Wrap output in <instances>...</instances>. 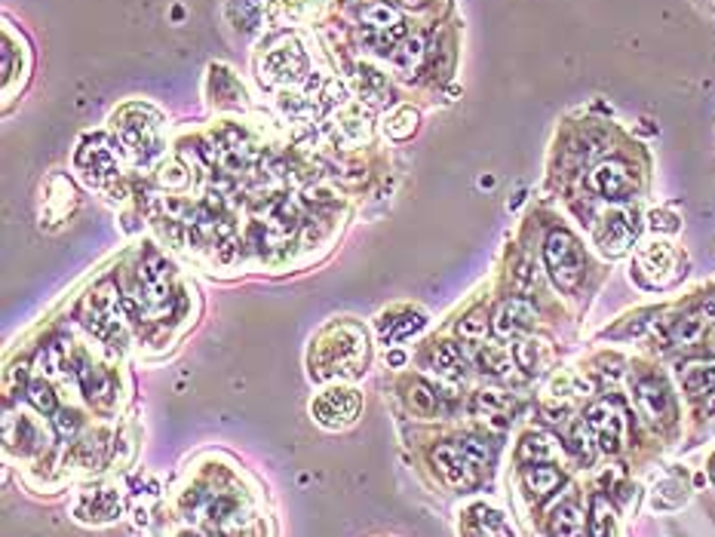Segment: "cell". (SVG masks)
<instances>
[{
    "label": "cell",
    "instance_id": "23",
    "mask_svg": "<svg viewBox=\"0 0 715 537\" xmlns=\"http://www.w3.org/2000/svg\"><path fill=\"white\" fill-rule=\"evenodd\" d=\"M684 501H688V482H684V476L669 473L654 486V495H651L654 510H675V506H682Z\"/></svg>",
    "mask_w": 715,
    "mask_h": 537
},
{
    "label": "cell",
    "instance_id": "5",
    "mask_svg": "<svg viewBox=\"0 0 715 537\" xmlns=\"http://www.w3.org/2000/svg\"><path fill=\"white\" fill-rule=\"evenodd\" d=\"M633 393H636L638 412L648 418V423H654V427H673L679 412H675V396L664 378L651 375V372L638 375L633 384Z\"/></svg>",
    "mask_w": 715,
    "mask_h": 537
},
{
    "label": "cell",
    "instance_id": "26",
    "mask_svg": "<svg viewBox=\"0 0 715 537\" xmlns=\"http://www.w3.org/2000/svg\"><path fill=\"white\" fill-rule=\"evenodd\" d=\"M261 13H264V0H231L227 4V19L243 34H252L261 25Z\"/></svg>",
    "mask_w": 715,
    "mask_h": 537
},
{
    "label": "cell",
    "instance_id": "12",
    "mask_svg": "<svg viewBox=\"0 0 715 537\" xmlns=\"http://www.w3.org/2000/svg\"><path fill=\"white\" fill-rule=\"evenodd\" d=\"M307 71V56L298 50V43H283V47L270 50L261 62V80L277 86V83H295Z\"/></svg>",
    "mask_w": 715,
    "mask_h": 537
},
{
    "label": "cell",
    "instance_id": "14",
    "mask_svg": "<svg viewBox=\"0 0 715 537\" xmlns=\"http://www.w3.org/2000/svg\"><path fill=\"white\" fill-rule=\"evenodd\" d=\"M537 320V310L528 298H507L500 301V307L494 310L491 329L498 338H519L525 335Z\"/></svg>",
    "mask_w": 715,
    "mask_h": 537
},
{
    "label": "cell",
    "instance_id": "42",
    "mask_svg": "<svg viewBox=\"0 0 715 537\" xmlns=\"http://www.w3.org/2000/svg\"><path fill=\"white\" fill-rule=\"evenodd\" d=\"M397 4H402V6H412V10H424V6H427L430 0H397Z\"/></svg>",
    "mask_w": 715,
    "mask_h": 537
},
{
    "label": "cell",
    "instance_id": "28",
    "mask_svg": "<svg viewBox=\"0 0 715 537\" xmlns=\"http://www.w3.org/2000/svg\"><path fill=\"white\" fill-rule=\"evenodd\" d=\"M587 537H618V522H614L611 506L602 495L592 497V513H590V534Z\"/></svg>",
    "mask_w": 715,
    "mask_h": 537
},
{
    "label": "cell",
    "instance_id": "29",
    "mask_svg": "<svg viewBox=\"0 0 715 537\" xmlns=\"http://www.w3.org/2000/svg\"><path fill=\"white\" fill-rule=\"evenodd\" d=\"M430 360H433V369H436L439 375H463V357H461L458 344L439 341L430 350Z\"/></svg>",
    "mask_w": 715,
    "mask_h": 537
},
{
    "label": "cell",
    "instance_id": "4",
    "mask_svg": "<svg viewBox=\"0 0 715 537\" xmlns=\"http://www.w3.org/2000/svg\"><path fill=\"white\" fill-rule=\"evenodd\" d=\"M544 261L559 292H574L577 286L583 283V277H587V255H583V246L577 243L574 233L565 228H556L546 233Z\"/></svg>",
    "mask_w": 715,
    "mask_h": 537
},
{
    "label": "cell",
    "instance_id": "43",
    "mask_svg": "<svg viewBox=\"0 0 715 537\" xmlns=\"http://www.w3.org/2000/svg\"><path fill=\"white\" fill-rule=\"evenodd\" d=\"M710 479H712V486H715V451H712V458H710Z\"/></svg>",
    "mask_w": 715,
    "mask_h": 537
},
{
    "label": "cell",
    "instance_id": "19",
    "mask_svg": "<svg viewBox=\"0 0 715 537\" xmlns=\"http://www.w3.org/2000/svg\"><path fill=\"white\" fill-rule=\"evenodd\" d=\"M470 412H473L479 421L504 430L509 423V414H513V399L500 390H479L473 396V403H470Z\"/></svg>",
    "mask_w": 715,
    "mask_h": 537
},
{
    "label": "cell",
    "instance_id": "38",
    "mask_svg": "<svg viewBox=\"0 0 715 537\" xmlns=\"http://www.w3.org/2000/svg\"><path fill=\"white\" fill-rule=\"evenodd\" d=\"M421 56H424V50H421V37H412V41H406L399 50H393V62H397L399 68L415 65Z\"/></svg>",
    "mask_w": 715,
    "mask_h": 537
},
{
    "label": "cell",
    "instance_id": "9",
    "mask_svg": "<svg viewBox=\"0 0 715 537\" xmlns=\"http://www.w3.org/2000/svg\"><path fill=\"white\" fill-rule=\"evenodd\" d=\"M360 22L366 25V41L375 43L378 52H393V43L406 34V22L390 4H366L360 10Z\"/></svg>",
    "mask_w": 715,
    "mask_h": 537
},
{
    "label": "cell",
    "instance_id": "44",
    "mask_svg": "<svg viewBox=\"0 0 715 537\" xmlns=\"http://www.w3.org/2000/svg\"><path fill=\"white\" fill-rule=\"evenodd\" d=\"M179 537H200V534H194V532H181Z\"/></svg>",
    "mask_w": 715,
    "mask_h": 537
},
{
    "label": "cell",
    "instance_id": "37",
    "mask_svg": "<svg viewBox=\"0 0 715 537\" xmlns=\"http://www.w3.org/2000/svg\"><path fill=\"white\" fill-rule=\"evenodd\" d=\"M648 228L654 233H675L682 228L679 224V218L673 215V212H666V209H654L651 215H648Z\"/></svg>",
    "mask_w": 715,
    "mask_h": 537
},
{
    "label": "cell",
    "instance_id": "25",
    "mask_svg": "<svg viewBox=\"0 0 715 537\" xmlns=\"http://www.w3.org/2000/svg\"><path fill=\"white\" fill-rule=\"evenodd\" d=\"M83 150L93 154V160L78 154V166L83 169V178H87L89 185H102L105 178L114 176V160H111L108 148H102V139H96V148H83Z\"/></svg>",
    "mask_w": 715,
    "mask_h": 537
},
{
    "label": "cell",
    "instance_id": "27",
    "mask_svg": "<svg viewBox=\"0 0 715 537\" xmlns=\"http://www.w3.org/2000/svg\"><path fill=\"white\" fill-rule=\"evenodd\" d=\"M556 455V445H553L550 436L544 433H525L522 442H519V460L525 467L531 464H546V460H553Z\"/></svg>",
    "mask_w": 715,
    "mask_h": 537
},
{
    "label": "cell",
    "instance_id": "34",
    "mask_svg": "<svg viewBox=\"0 0 715 537\" xmlns=\"http://www.w3.org/2000/svg\"><path fill=\"white\" fill-rule=\"evenodd\" d=\"M590 390H592V384L587 381V378L577 375V372L559 375L556 381H553V387H550V393H556V396H581V393H590Z\"/></svg>",
    "mask_w": 715,
    "mask_h": 537
},
{
    "label": "cell",
    "instance_id": "7",
    "mask_svg": "<svg viewBox=\"0 0 715 537\" xmlns=\"http://www.w3.org/2000/svg\"><path fill=\"white\" fill-rule=\"evenodd\" d=\"M144 114H148V108H142V105H133V108H126L124 114H120V135H124V145L133 150L135 160H148V157L157 154V145H160V117L154 114L144 123Z\"/></svg>",
    "mask_w": 715,
    "mask_h": 537
},
{
    "label": "cell",
    "instance_id": "17",
    "mask_svg": "<svg viewBox=\"0 0 715 537\" xmlns=\"http://www.w3.org/2000/svg\"><path fill=\"white\" fill-rule=\"evenodd\" d=\"M513 360L525 375H544L546 369L553 366V360H556V350H553V344L546 341V338L531 335V338H522V341L513 347Z\"/></svg>",
    "mask_w": 715,
    "mask_h": 537
},
{
    "label": "cell",
    "instance_id": "11",
    "mask_svg": "<svg viewBox=\"0 0 715 537\" xmlns=\"http://www.w3.org/2000/svg\"><path fill=\"white\" fill-rule=\"evenodd\" d=\"M636 237H638V215L629 209H620V212L605 215L602 228L596 233V243L608 259H620V255L633 246Z\"/></svg>",
    "mask_w": 715,
    "mask_h": 537
},
{
    "label": "cell",
    "instance_id": "33",
    "mask_svg": "<svg viewBox=\"0 0 715 537\" xmlns=\"http://www.w3.org/2000/svg\"><path fill=\"white\" fill-rule=\"evenodd\" d=\"M415 130H417V111L412 108H397L390 120H387V135L397 141H406Z\"/></svg>",
    "mask_w": 715,
    "mask_h": 537
},
{
    "label": "cell",
    "instance_id": "40",
    "mask_svg": "<svg viewBox=\"0 0 715 537\" xmlns=\"http://www.w3.org/2000/svg\"><path fill=\"white\" fill-rule=\"evenodd\" d=\"M461 335H463V338H482V335H485V320H482V314H470L467 320H461Z\"/></svg>",
    "mask_w": 715,
    "mask_h": 537
},
{
    "label": "cell",
    "instance_id": "41",
    "mask_svg": "<svg viewBox=\"0 0 715 537\" xmlns=\"http://www.w3.org/2000/svg\"><path fill=\"white\" fill-rule=\"evenodd\" d=\"M41 362L43 366H47V372L52 375V372H59V369H62V344H50L47 347V357H41Z\"/></svg>",
    "mask_w": 715,
    "mask_h": 537
},
{
    "label": "cell",
    "instance_id": "2",
    "mask_svg": "<svg viewBox=\"0 0 715 537\" xmlns=\"http://www.w3.org/2000/svg\"><path fill=\"white\" fill-rule=\"evenodd\" d=\"M433 464H436L439 476H443L448 486L463 488L482 479V473L491 464V449L482 440H476V436L452 440L433 449Z\"/></svg>",
    "mask_w": 715,
    "mask_h": 537
},
{
    "label": "cell",
    "instance_id": "16",
    "mask_svg": "<svg viewBox=\"0 0 715 537\" xmlns=\"http://www.w3.org/2000/svg\"><path fill=\"white\" fill-rule=\"evenodd\" d=\"M424 326H427V316H424L421 310L399 307V310H393V314H384L381 320H378V335H381L384 344H397V341H406V338H412L415 332H421Z\"/></svg>",
    "mask_w": 715,
    "mask_h": 537
},
{
    "label": "cell",
    "instance_id": "21",
    "mask_svg": "<svg viewBox=\"0 0 715 537\" xmlns=\"http://www.w3.org/2000/svg\"><path fill=\"white\" fill-rule=\"evenodd\" d=\"M500 525H504L500 513L491 510V506H485V504H473L470 510H463V516H461V534L463 537H491Z\"/></svg>",
    "mask_w": 715,
    "mask_h": 537
},
{
    "label": "cell",
    "instance_id": "24",
    "mask_svg": "<svg viewBox=\"0 0 715 537\" xmlns=\"http://www.w3.org/2000/svg\"><path fill=\"white\" fill-rule=\"evenodd\" d=\"M80 381H83V393H87V399L98 408H108L111 399H114V381L108 372H102V369L96 366H87L80 372Z\"/></svg>",
    "mask_w": 715,
    "mask_h": 537
},
{
    "label": "cell",
    "instance_id": "6",
    "mask_svg": "<svg viewBox=\"0 0 715 537\" xmlns=\"http://www.w3.org/2000/svg\"><path fill=\"white\" fill-rule=\"evenodd\" d=\"M583 423L590 427V433L596 436L599 449L608 455H618L623 449V433H627V414L618 399H599L587 408Z\"/></svg>",
    "mask_w": 715,
    "mask_h": 537
},
{
    "label": "cell",
    "instance_id": "8",
    "mask_svg": "<svg viewBox=\"0 0 715 537\" xmlns=\"http://www.w3.org/2000/svg\"><path fill=\"white\" fill-rule=\"evenodd\" d=\"M360 405H362L360 393L353 387L338 384V387H329L319 393L314 399V405H310V412H314V418L323 423V427H347V423H353V418L360 414Z\"/></svg>",
    "mask_w": 715,
    "mask_h": 537
},
{
    "label": "cell",
    "instance_id": "36",
    "mask_svg": "<svg viewBox=\"0 0 715 537\" xmlns=\"http://www.w3.org/2000/svg\"><path fill=\"white\" fill-rule=\"evenodd\" d=\"M28 403H32L37 412L52 414L56 412V393H52L47 381H32L28 384Z\"/></svg>",
    "mask_w": 715,
    "mask_h": 537
},
{
    "label": "cell",
    "instance_id": "32",
    "mask_svg": "<svg viewBox=\"0 0 715 537\" xmlns=\"http://www.w3.org/2000/svg\"><path fill=\"white\" fill-rule=\"evenodd\" d=\"M6 423H13V427H16V436H6V449L19 451V455H28V451L37 449V427L32 421L19 414V421L6 418Z\"/></svg>",
    "mask_w": 715,
    "mask_h": 537
},
{
    "label": "cell",
    "instance_id": "13",
    "mask_svg": "<svg viewBox=\"0 0 715 537\" xmlns=\"http://www.w3.org/2000/svg\"><path fill=\"white\" fill-rule=\"evenodd\" d=\"M139 283L144 292V305L151 310H163L172 298V270L160 255H148L139 268Z\"/></svg>",
    "mask_w": 715,
    "mask_h": 537
},
{
    "label": "cell",
    "instance_id": "31",
    "mask_svg": "<svg viewBox=\"0 0 715 537\" xmlns=\"http://www.w3.org/2000/svg\"><path fill=\"white\" fill-rule=\"evenodd\" d=\"M476 366L489 375H507L509 372V353L500 344H482L476 353Z\"/></svg>",
    "mask_w": 715,
    "mask_h": 537
},
{
    "label": "cell",
    "instance_id": "18",
    "mask_svg": "<svg viewBox=\"0 0 715 537\" xmlns=\"http://www.w3.org/2000/svg\"><path fill=\"white\" fill-rule=\"evenodd\" d=\"M74 513L80 519H93V522H108L120 513V497L114 488H87L74 504Z\"/></svg>",
    "mask_w": 715,
    "mask_h": 537
},
{
    "label": "cell",
    "instance_id": "1",
    "mask_svg": "<svg viewBox=\"0 0 715 537\" xmlns=\"http://www.w3.org/2000/svg\"><path fill=\"white\" fill-rule=\"evenodd\" d=\"M369 341L366 332L356 323H335V326L323 329V335L314 341L310 350V375L314 378H332V375H360L366 366Z\"/></svg>",
    "mask_w": 715,
    "mask_h": 537
},
{
    "label": "cell",
    "instance_id": "3",
    "mask_svg": "<svg viewBox=\"0 0 715 537\" xmlns=\"http://www.w3.org/2000/svg\"><path fill=\"white\" fill-rule=\"evenodd\" d=\"M688 261L684 255L666 240H651V243L638 246L636 261H633V279L642 289H669L684 277Z\"/></svg>",
    "mask_w": 715,
    "mask_h": 537
},
{
    "label": "cell",
    "instance_id": "22",
    "mask_svg": "<svg viewBox=\"0 0 715 537\" xmlns=\"http://www.w3.org/2000/svg\"><path fill=\"white\" fill-rule=\"evenodd\" d=\"M583 513L574 501H562L546 519V534L550 537H581Z\"/></svg>",
    "mask_w": 715,
    "mask_h": 537
},
{
    "label": "cell",
    "instance_id": "20",
    "mask_svg": "<svg viewBox=\"0 0 715 537\" xmlns=\"http://www.w3.org/2000/svg\"><path fill=\"white\" fill-rule=\"evenodd\" d=\"M525 488H528V495L535 497V501H546V497L553 495V491H559V486L565 482V473L559 470V467H550V464H531L525 467Z\"/></svg>",
    "mask_w": 715,
    "mask_h": 537
},
{
    "label": "cell",
    "instance_id": "35",
    "mask_svg": "<svg viewBox=\"0 0 715 537\" xmlns=\"http://www.w3.org/2000/svg\"><path fill=\"white\" fill-rule=\"evenodd\" d=\"M360 93L369 98V102H381L387 96V80L375 68H360Z\"/></svg>",
    "mask_w": 715,
    "mask_h": 537
},
{
    "label": "cell",
    "instance_id": "10",
    "mask_svg": "<svg viewBox=\"0 0 715 537\" xmlns=\"http://www.w3.org/2000/svg\"><path fill=\"white\" fill-rule=\"evenodd\" d=\"M590 187H592V191H596L599 196H602V200L627 203V200H633V196H636L638 181H636L633 169H629L627 163H620V160H605V163H599L596 169H592Z\"/></svg>",
    "mask_w": 715,
    "mask_h": 537
},
{
    "label": "cell",
    "instance_id": "39",
    "mask_svg": "<svg viewBox=\"0 0 715 537\" xmlns=\"http://www.w3.org/2000/svg\"><path fill=\"white\" fill-rule=\"evenodd\" d=\"M56 427H59V436H62V440H74V433L80 430V414L78 412H59Z\"/></svg>",
    "mask_w": 715,
    "mask_h": 537
},
{
    "label": "cell",
    "instance_id": "30",
    "mask_svg": "<svg viewBox=\"0 0 715 537\" xmlns=\"http://www.w3.org/2000/svg\"><path fill=\"white\" fill-rule=\"evenodd\" d=\"M408 405H412L415 414H421V418H430V414L439 412V393L433 390L430 384L412 381V387H408Z\"/></svg>",
    "mask_w": 715,
    "mask_h": 537
},
{
    "label": "cell",
    "instance_id": "15",
    "mask_svg": "<svg viewBox=\"0 0 715 537\" xmlns=\"http://www.w3.org/2000/svg\"><path fill=\"white\" fill-rule=\"evenodd\" d=\"M682 390L700 412H715V362H691V366H684Z\"/></svg>",
    "mask_w": 715,
    "mask_h": 537
}]
</instances>
